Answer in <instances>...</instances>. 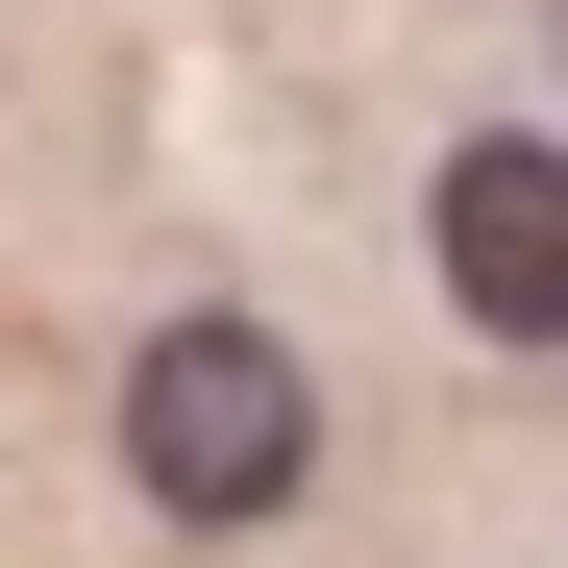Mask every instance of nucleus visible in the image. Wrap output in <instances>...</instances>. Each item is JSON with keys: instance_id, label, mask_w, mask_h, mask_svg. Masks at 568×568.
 Listing matches in <instances>:
<instances>
[{"instance_id": "f257e3e1", "label": "nucleus", "mask_w": 568, "mask_h": 568, "mask_svg": "<svg viewBox=\"0 0 568 568\" xmlns=\"http://www.w3.org/2000/svg\"><path fill=\"white\" fill-rule=\"evenodd\" d=\"M124 469L173 519H272L322 469V396H297V346L272 322H149V371H124Z\"/></svg>"}, {"instance_id": "f03ea898", "label": "nucleus", "mask_w": 568, "mask_h": 568, "mask_svg": "<svg viewBox=\"0 0 568 568\" xmlns=\"http://www.w3.org/2000/svg\"><path fill=\"white\" fill-rule=\"evenodd\" d=\"M445 297L495 322V346L568 322V149H544V124H469V149H445Z\"/></svg>"}]
</instances>
